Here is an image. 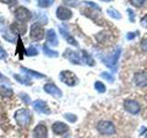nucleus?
<instances>
[{
	"mask_svg": "<svg viewBox=\"0 0 147 138\" xmlns=\"http://www.w3.org/2000/svg\"><path fill=\"white\" fill-rule=\"evenodd\" d=\"M15 120L18 125L21 127H26L30 122L31 113L28 109H20L15 113Z\"/></svg>",
	"mask_w": 147,
	"mask_h": 138,
	"instance_id": "f257e3e1",
	"label": "nucleus"
},
{
	"mask_svg": "<svg viewBox=\"0 0 147 138\" xmlns=\"http://www.w3.org/2000/svg\"><path fill=\"white\" fill-rule=\"evenodd\" d=\"M44 35H45V31L42 26L40 25V23L36 22L31 25L30 37L32 41H41L44 38Z\"/></svg>",
	"mask_w": 147,
	"mask_h": 138,
	"instance_id": "f03ea898",
	"label": "nucleus"
},
{
	"mask_svg": "<svg viewBox=\"0 0 147 138\" xmlns=\"http://www.w3.org/2000/svg\"><path fill=\"white\" fill-rule=\"evenodd\" d=\"M59 77H60V80L69 87L76 86L77 84V81H78L77 76L72 71H69V70L62 71L61 73H60Z\"/></svg>",
	"mask_w": 147,
	"mask_h": 138,
	"instance_id": "7ed1b4c3",
	"label": "nucleus"
},
{
	"mask_svg": "<svg viewBox=\"0 0 147 138\" xmlns=\"http://www.w3.org/2000/svg\"><path fill=\"white\" fill-rule=\"evenodd\" d=\"M96 129L98 131L104 135H113L116 132L114 124L111 122L109 121H100L98 124H96Z\"/></svg>",
	"mask_w": 147,
	"mask_h": 138,
	"instance_id": "20e7f679",
	"label": "nucleus"
},
{
	"mask_svg": "<svg viewBox=\"0 0 147 138\" xmlns=\"http://www.w3.org/2000/svg\"><path fill=\"white\" fill-rule=\"evenodd\" d=\"M121 50L118 48L117 50H115L111 54L109 55L108 57L104 58L103 63L105 64V66L111 68V69H114L115 66H117L118 60H119V56H121Z\"/></svg>",
	"mask_w": 147,
	"mask_h": 138,
	"instance_id": "39448f33",
	"label": "nucleus"
},
{
	"mask_svg": "<svg viewBox=\"0 0 147 138\" xmlns=\"http://www.w3.org/2000/svg\"><path fill=\"white\" fill-rule=\"evenodd\" d=\"M31 17H32L31 12L24 7H20L15 11V18H17V20L18 22H22V23L27 22L30 20Z\"/></svg>",
	"mask_w": 147,
	"mask_h": 138,
	"instance_id": "423d86ee",
	"label": "nucleus"
},
{
	"mask_svg": "<svg viewBox=\"0 0 147 138\" xmlns=\"http://www.w3.org/2000/svg\"><path fill=\"white\" fill-rule=\"evenodd\" d=\"M123 107L125 109L126 112H128L129 113L135 115L137 113L140 112L141 110V107L140 104L135 100H131V99H127L124 101L123 103Z\"/></svg>",
	"mask_w": 147,
	"mask_h": 138,
	"instance_id": "0eeeda50",
	"label": "nucleus"
},
{
	"mask_svg": "<svg viewBox=\"0 0 147 138\" xmlns=\"http://www.w3.org/2000/svg\"><path fill=\"white\" fill-rule=\"evenodd\" d=\"M32 106H33V109L36 112H38L40 113H44V114L51 113V110L48 104L41 99H37L33 101V102H32Z\"/></svg>",
	"mask_w": 147,
	"mask_h": 138,
	"instance_id": "6e6552de",
	"label": "nucleus"
},
{
	"mask_svg": "<svg viewBox=\"0 0 147 138\" xmlns=\"http://www.w3.org/2000/svg\"><path fill=\"white\" fill-rule=\"evenodd\" d=\"M43 90L46 93L52 95L55 97V98H61L63 96L62 90L60 89L56 85L53 84V83H47V84H45L43 87Z\"/></svg>",
	"mask_w": 147,
	"mask_h": 138,
	"instance_id": "1a4fd4ad",
	"label": "nucleus"
},
{
	"mask_svg": "<svg viewBox=\"0 0 147 138\" xmlns=\"http://www.w3.org/2000/svg\"><path fill=\"white\" fill-rule=\"evenodd\" d=\"M53 132L57 135H63L69 131V126L63 122H55L52 126Z\"/></svg>",
	"mask_w": 147,
	"mask_h": 138,
	"instance_id": "9d476101",
	"label": "nucleus"
},
{
	"mask_svg": "<svg viewBox=\"0 0 147 138\" xmlns=\"http://www.w3.org/2000/svg\"><path fill=\"white\" fill-rule=\"evenodd\" d=\"M33 138H47L48 136V129L44 124H38L33 130Z\"/></svg>",
	"mask_w": 147,
	"mask_h": 138,
	"instance_id": "9b49d317",
	"label": "nucleus"
},
{
	"mask_svg": "<svg viewBox=\"0 0 147 138\" xmlns=\"http://www.w3.org/2000/svg\"><path fill=\"white\" fill-rule=\"evenodd\" d=\"M72 15L73 14L70 9L64 7H59L56 10V16L61 20H67L72 18Z\"/></svg>",
	"mask_w": 147,
	"mask_h": 138,
	"instance_id": "f8f14e48",
	"label": "nucleus"
},
{
	"mask_svg": "<svg viewBox=\"0 0 147 138\" xmlns=\"http://www.w3.org/2000/svg\"><path fill=\"white\" fill-rule=\"evenodd\" d=\"M134 83L138 87H146L147 86V73L139 72L134 75Z\"/></svg>",
	"mask_w": 147,
	"mask_h": 138,
	"instance_id": "ddd939ff",
	"label": "nucleus"
},
{
	"mask_svg": "<svg viewBox=\"0 0 147 138\" xmlns=\"http://www.w3.org/2000/svg\"><path fill=\"white\" fill-rule=\"evenodd\" d=\"M11 30L14 33L18 34V36H20L22 34H25L27 31V27L26 25L23 24L22 22H15L10 26Z\"/></svg>",
	"mask_w": 147,
	"mask_h": 138,
	"instance_id": "4468645a",
	"label": "nucleus"
},
{
	"mask_svg": "<svg viewBox=\"0 0 147 138\" xmlns=\"http://www.w3.org/2000/svg\"><path fill=\"white\" fill-rule=\"evenodd\" d=\"M59 30H60V33L62 34V36L63 37L64 39H65V41L69 44H71L73 46H78V43H77V41H76V39L74 38V37L70 33H69V32L65 29H64V28L60 27Z\"/></svg>",
	"mask_w": 147,
	"mask_h": 138,
	"instance_id": "2eb2a0df",
	"label": "nucleus"
},
{
	"mask_svg": "<svg viewBox=\"0 0 147 138\" xmlns=\"http://www.w3.org/2000/svg\"><path fill=\"white\" fill-rule=\"evenodd\" d=\"M46 39H47V41L49 43V44H51L52 46H57L58 45V38L57 35L55 33V31L53 29H50L46 32Z\"/></svg>",
	"mask_w": 147,
	"mask_h": 138,
	"instance_id": "dca6fc26",
	"label": "nucleus"
},
{
	"mask_svg": "<svg viewBox=\"0 0 147 138\" xmlns=\"http://www.w3.org/2000/svg\"><path fill=\"white\" fill-rule=\"evenodd\" d=\"M64 55H66V58L74 64H81V60H80L79 55H78L76 52H74V51H71L70 49H67L66 53Z\"/></svg>",
	"mask_w": 147,
	"mask_h": 138,
	"instance_id": "f3484780",
	"label": "nucleus"
},
{
	"mask_svg": "<svg viewBox=\"0 0 147 138\" xmlns=\"http://www.w3.org/2000/svg\"><path fill=\"white\" fill-rule=\"evenodd\" d=\"M14 78H15L18 82H20V84H22V85L30 86L32 84L31 78L30 76H26V75H17V74H15V75H14Z\"/></svg>",
	"mask_w": 147,
	"mask_h": 138,
	"instance_id": "a211bd4d",
	"label": "nucleus"
},
{
	"mask_svg": "<svg viewBox=\"0 0 147 138\" xmlns=\"http://www.w3.org/2000/svg\"><path fill=\"white\" fill-rule=\"evenodd\" d=\"M20 70H21L22 72H24L25 74H27V75H30V76H33V77H35V78H39V79H40V78H43V77L46 76L45 75H43V74L39 73V72H36V71H34V70H31V69L26 68V67H23V66L20 67Z\"/></svg>",
	"mask_w": 147,
	"mask_h": 138,
	"instance_id": "6ab92c4d",
	"label": "nucleus"
},
{
	"mask_svg": "<svg viewBox=\"0 0 147 138\" xmlns=\"http://www.w3.org/2000/svg\"><path fill=\"white\" fill-rule=\"evenodd\" d=\"M82 59H83V61H84L86 64H88L89 66H95V61H94L93 57H92L88 53L86 52V51H84V50L82 51Z\"/></svg>",
	"mask_w": 147,
	"mask_h": 138,
	"instance_id": "aec40b11",
	"label": "nucleus"
},
{
	"mask_svg": "<svg viewBox=\"0 0 147 138\" xmlns=\"http://www.w3.org/2000/svg\"><path fill=\"white\" fill-rule=\"evenodd\" d=\"M42 49H43V53H44L47 57L53 58V57H58V56H59V53L56 52V51H53V50H52V49H50V48L48 47V45L44 44Z\"/></svg>",
	"mask_w": 147,
	"mask_h": 138,
	"instance_id": "412c9836",
	"label": "nucleus"
},
{
	"mask_svg": "<svg viewBox=\"0 0 147 138\" xmlns=\"http://www.w3.org/2000/svg\"><path fill=\"white\" fill-rule=\"evenodd\" d=\"M107 13H108L110 17H111L112 18H115V20H121V13H119L118 10H116L115 8H112V7L109 8L108 10H107Z\"/></svg>",
	"mask_w": 147,
	"mask_h": 138,
	"instance_id": "4be33fe9",
	"label": "nucleus"
},
{
	"mask_svg": "<svg viewBox=\"0 0 147 138\" xmlns=\"http://www.w3.org/2000/svg\"><path fill=\"white\" fill-rule=\"evenodd\" d=\"M37 2L40 7H48L53 4L54 0H37Z\"/></svg>",
	"mask_w": 147,
	"mask_h": 138,
	"instance_id": "5701e85b",
	"label": "nucleus"
},
{
	"mask_svg": "<svg viewBox=\"0 0 147 138\" xmlns=\"http://www.w3.org/2000/svg\"><path fill=\"white\" fill-rule=\"evenodd\" d=\"M0 93H1V95L5 96V97H10L12 96L13 94V91L9 89V87H5V86H1L0 87Z\"/></svg>",
	"mask_w": 147,
	"mask_h": 138,
	"instance_id": "b1692460",
	"label": "nucleus"
},
{
	"mask_svg": "<svg viewBox=\"0 0 147 138\" xmlns=\"http://www.w3.org/2000/svg\"><path fill=\"white\" fill-rule=\"evenodd\" d=\"M39 54L38 50H37L34 46H30L29 48L26 50V55L27 56H36Z\"/></svg>",
	"mask_w": 147,
	"mask_h": 138,
	"instance_id": "393cba45",
	"label": "nucleus"
},
{
	"mask_svg": "<svg viewBox=\"0 0 147 138\" xmlns=\"http://www.w3.org/2000/svg\"><path fill=\"white\" fill-rule=\"evenodd\" d=\"M95 89H96V91L99 92V93H104V92L106 91L105 85L103 84L102 82H100V81H96L95 83Z\"/></svg>",
	"mask_w": 147,
	"mask_h": 138,
	"instance_id": "a878e982",
	"label": "nucleus"
},
{
	"mask_svg": "<svg viewBox=\"0 0 147 138\" xmlns=\"http://www.w3.org/2000/svg\"><path fill=\"white\" fill-rule=\"evenodd\" d=\"M64 118H65L68 122H70L71 123H74L77 121V117L76 115L73 114V113H65L64 114Z\"/></svg>",
	"mask_w": 147,
	"mask_h": 138,
	"instance_id": "bb28decb",
	"label": "nucleus"
},
{
	"mask_svg": "<svg viewBox=\"0 0 147 138\" xmlns=\"http://www.w3.org/2000/svg\"><path fill=\"white\" fill-rule=\"evenodd\" d=\"M100 76L102 77V78H104V79H106L107 81L110 82V83H112L113 82V79H114V77L111 75H110L109 73H108V72H103L100 75Z\"/></svg>",
	"mask_w": 147,
	"mask_h": 138,
	"instance_id": "cd10ccee",
	"label": "nucleus"
},
{
	"mask_svg": "<svg viewBox=\"0 0 147 138\" xmlns=\"http://www.w3.org/2000/svg\"><path fill=\"white\" fill-rule=\"evenodd\" d=\"M20 99L24 101V103L25 104H30V102H31V99H30V96L28 95V94H26V93H21L20 95Z\"/></svg>",
	"mask_w": 147,
	"mask_h": 138,
	"instance_id": "c85d7f7f",
	"label": "nucleus"
},
{
	"mask_svg": "<svg viewBox=\"0 0 147 138\" xmlns=\"http://www.w3.org/2000/svg\"><path fill=\"white\" fill-rule=\"evenodd\" d=\"M145 1H146V0H130L131 4L132 5V6L136 7H142V5L144 4Z\"/></svg>",
	"mask_w": 147,
	"mask_h": 138,
	"instance_id": "c756f323",
	"label": "nucleus"
},
{
	"mask_svg": "<svg viewBox=\"0 0 147 138\" xmlns=\"http://www.w3.org/2000/svg\"><path fill=\"white\" fill-rule=\"evenodd\" d=\"M63 3L67 5V6H71V7H76L78 5V0H63Z\"/></svg>",
	"mask_w": 147,
	"mask_h": 138,
	"instance_id": "7c9ffc66",
	"label": "nucleus"
},
{
	"mask_svg": "<svg viewBox=\"0 0 147 138\" xmlns=\"http://www.w3.org/2000/svg\"><path fill=\"white\" fill-rule=\"evenodd\" d=\"M127 12H128V15H129V18H130V20L131 22H134V17H135V15H134V12H133V10H132V9H131V8H128Z\"/></svg>",
	"mask_w": 147,
	"mask_h": 138,
	"instance_id": "2f4dec72",
	"label": "nucleus"
},
{
	"mask_svg": "<svg viewBox=\"0 0 147 138\" xmlns=\"http://www.w3.org/2000/svg\"><path fill=\"white\" fill-rule=\"evenodd\" d=\"M7 56V53L6 51L4 50L3 46L0 44V59H6Z\"/></svg>",
	"mask_w": 147,
	"mask_h": 138,
	"instance_id": "473e14b6",
	"label": "nucleus"
},
{
	"mask_svg": "<svg viewBox=\"0 0 147 138\" xmlns=\"http://www.w3.org/2000/svg\"><path fill=\"white\" fill-rule=\"evenodd\" d=\"M2 3L7 4L8 6H14V5L18 4V0H0Z\"/></svg>",
	"mask_w": 147,
	"mask_h": 138,
	"instance_id": "72a5a7b5",
	"label": "nucleus"
},
{
	"mask_svg": "<svg viewBox=\"0 0 147 138\" xmlns=\"http://www.w3.org/2000/svg\"><path fill=\"white\" fill-rule=\"evenodd\" d=\"M84 3L86 4V5H89V6H90L91 7H93V8H95V9H98V10H100V7H99L96 3L89 2V1H84Z\"/></svg>",
	"mask_w": 147,
	"mask_h": 138,
	"instance_id": "f704fd0d",
	"label": "nucleus"
},
{
	"mask_svg": "<svg viewBox=\"0 0 147 138\" xmlns=\"http://www.w3.org/2000/svg\"><path fill=\"white\" fill-rule=\"evenodd\" d=\"M141 47L142 49L145 51V52H147V38L146 39H144L142 41V43H141Z\"/></svg>",
	"mask_w": 147,
	"mask_h": 138,
	"instance_id": "c9c22d12",
	"label": "nucleus"
},
{
	"mask_svg": "<svg viewBox=\"0 0 147 138\" xmlns=\"http://www.w3.org/2000/svg\"><path fill=\"white\" fill-rule=\"evenodd\" d=\"M141 25L144 28H147V15H145L141 20Z\"/></svg>",
	"mask_w": 147,
	"mask_h": 138,
	"instance_id": "e433bc0d",
	"label": "nucleus"
},
{
	"mask_svg": "<svg viewBox=\"0 0 147 138\" xmlns=\"http://www.w3.org/2000/svg\"><path fill=\"white\" fill-rule=\"evenodd\" d=\"M136 32H129L127 34V39L128 40H133L136 37Z\"/></svg>",
	"mask_w": 147,
	"mask_h": 138,
	"instance_id": "4c0bfd02",
	"label": "nucleus"
},
{
	"mask_svg": "<svg viewBox=\"0 0 147 138\" xmlns=\"http://www.w3.org/2000/svg\"><path fill=\"white\" fill-rule=\"evenodd\" d=\"M0 80H4V81H7V78L4 75H2L1 73H0Z\"/></svg>",
	"mask_w": 147,
	"mask_h": 138,
	"instance_id": "58836bf2",
	"label": "nucleus"
},
{
	"mask_svg": "<svg viewBox=\"0 0 147 138\" xmlns=\"http://www.w3.org/2000/svg\"><path fill=\"white\" fill-rule=\"evenodd\" d=\"M100 1H104V2H110L111 0H100Z\"/></svg>",
	"mask_w": 147,
	"mask_h": 138,
	"instance_id": "ea45409f",
	"label": "nucleus"
},
{
	"mask_svg": "<svg viewBox=\"0 0 147 138\" xmlns=\"http://www.w3.org/2000/svg\"><path fill=\"white\" fill-rule=\"evenodd\" d=\"M25 1H27V2H30V0H25Z\"/></svg>",
	"mask_w": 147,
	"mask_h": 138,
	"instance_id": "a19ab883",
	"label": "nucleus"
},
{
	"mask_svg": "<svg viewBox=\"0 0 147 138\" xmlns=\"http://www.w3.org/2000/svg\"><path fill=\"white\" fill-rule=\"evenodd\" d=\"M63 138H70V137H69V136H65V137H63Z\"/></svg>",
	"mask_w": 147,
	"mask_h": 138,
	"instance_id": "79ce46f5",
	"label": "nucleus"
}]
</instances>
